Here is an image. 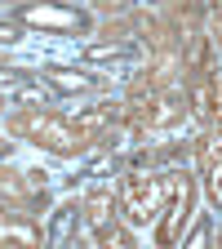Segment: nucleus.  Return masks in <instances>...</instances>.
<instances>
[{"label":"nucleus","instance_id":"ddd939ff","mask_svg":"<svg viewBox=\"0 0 222 249\" xmlns=\"http://www.w3.org/2000/svg\"><path fill=\"white\" fill-rule=\"evenodd\" d=\"M134 138H138V124H134L129 116H116L107 129L98 134V147H102V151H120L124 142H134Z\"/></svg>","mask_w":222,"mask_h":249},{"label":"nucleus","instance_id":"423d86ee","mask_svg":"<svg viewBox=\"0 0 222 249\" xmlns=\"http://www.w3.org/2000/svg\"><path fill=\"white\" fill-rule=\"evenodd\" d=\"M0 249H40V227L27 213H5L0 218Z\"/></svg>","mask_w":222,"mask_h":249},{"label":"nucleus","instance_id":"2eb2a0df","mask_svg":"<svg viewBox=\"0 0 222 249\" xmlns=\"http://www.w3.org/2000/svg\"><path fill=\"white\" fill-rule=\"evenodd\" d=\"M178 116H182V98H160L155 111H151V124H147V129H165V124H173Z\"/></svg>","mask_w":222,"mask_h":249},{"label":"nucleus","instance_id":"9b49d317","mask_svg":"<svg viewBox=\"0 0 222 249\" xmlns=\"http://www.w3.org/2000/svg\"><path fill=\"white\" fill-rule=\"evenodd\" d=\"M178 58H182V71H187V76H196V71H213V67H209V62H213V40H209V31H205V36H196L191 45H182Z\"/></svg>","mask_w":222,"mask_h":249},{"label":"nucleus","instance_id":"9d476101","mask_svg":"<svg viewBox=\"0 0 222 249\" xmlns=\"http://www.w3.org/2000/svg\"><path fill=\"white\" fill-rule=\"evenodd\" d=\"M49 120H53V111L22 107V111L9 116V134H14V138H31V142H40V134H45V124H49Z\"/></svg>","mask_w":222,"mask_h":249},{"label":"nucleus","instance_id":"a211bd4d","mask_svg":"<svg viewBox=\"0 0 222 249\" xmlns=\"http://www.w3.org/2000/svg\"><path fill=\"white\" fill-rule=\"evenodd\" d=\"M102 249H138V240L124 231V227H116V231L107 236V245H102Z\"/></svg>","mask_w":222,"mask_h":249},{"label":"nucleus","instance_id":"f3484780","mask_svg":"<svg viewBox=\"0 0 222 249\" xmlns=\"http://www.w3.org/2000/svg\"><path fill=\"white\" fill-rule=\"evenodd\" d=\"M182 249H209V218H200V223L191 227V236H187Z\"/></svg>","mask_w":222,"mask_h":249},{"label":"nucleus","instance_id":"412c9836","mask_svg":"<svg viewBox=\"0 0 222 249\" xmlns=\"http://www.w3.org/2000/svg\"><path fill=\"white\" fill-rule=\"evenodd\" d=\"M129 27H134V22H116V27L107 22V27H102V36H116V45H120V36H129Z\"/></svg>","mask_w":222,"mask_h":249},{"label":"nucleus","instance_id":"aec40b11","mask_svg":"<svg viewBox=\"0 0 222 249\" xmlns=\"http://www.w3.org/2000/svg\"><path fill=\"white\" fill-rule=\"evenodd\" d=\"M18 36H22V31H18L14 22H0V45H14Z\"/></svg>","mask_w":222,"mask_h":249},{"label":"nucleus","instance_id":"f257e3e1","mask_svg":"<svg viewBox=\"0 0 222 249\" xmlns=\"http://www.w3.org/2000/svg\"><path fill=\"white\" fill-rule=\"evenodd\" d=\"M160 187H165V205H160L155 245H160V249H173L178 236H182V223H187L191 209H196V178H191V174H169Z\"/></svg>","mask_w":222,"mask_h":249},{"label":"nucleus","instance_id":"b1692460","mask_svg":"<svg viewBox=\"0 0 222 249\" xmlns=\"http://www.w3.org/2000/svg\"><path fill=\"white\" fill-rule=\"evenodd\" d=\"M218 249H222V227H218Z\"/></svg>","mask_w":222,"mask_h":249},{"label":"nucleus","instance_id":"39448f33","mask_svg":"<svg viewBox=\"0 0 222 249\" xmlns=\"http://www.w3.org/2000/svg\"><path fill=\"white\" fill-rule=\"evenodd\" d=\"M187 107H191L200 120H218V111H222V93H218V76H213V71L187 76Z\"/></svg>","mask_w":222,"mask_h":249},{"label":"nucleus","instance_id":"dca6fc26","mask_svg":"<svg viewBox=\"0 0 222 249\" xmlns=\"http://www.w3.org/2000/svg\"><path fill=\"white\" fill-rule=\"evenodd\" d=\"M129 53H134V49L124 45V40H120V45H116V40H107V45H93V49H89L85 58H89V62H107V58L116 62V58H129Z\"/></svg>","mask_w":222,"mask_h":249},{"label":"nucleus","instance_id":"7ed1b4c3","mask_svg":"<svg viewBox=\"0 0 222 249\" xmlns=\"http://www.w3.org/2000/svg\"><path fill=\"white\" fill-rule=\"evenodd\" d=\"M116 209H120V196L111 192L107 182H93L85 192V200H80V213H85L89 231L98 236V245H107V236L116 231Z\"/></svg>","mask_w":222,"mask_h":249},{"label":"nucleus","instance_id":"4468645a","mask_svg":"<svg viewBox=\"0 0 222 249\" xmlns=\"http://www.w3.org/2000/svg\"><path fill=\"white\" fill-rule=\"evenodd\" d=\"M45 80H49L53 89H62V93H89L93 85H98L89 71H58V67H53V71H45Z\"/></svg>","mask_w":222,"mask_h":249},{"label":"nucleus","instance_id":"5701e85b","mask_svg":"<svg viewBox=\"0 0 222 249\" xmlns=\"http://www.w3.org/2000/svg\"><path fill=\"white\" fill-rule=\"evenodd\" d=\"M9 151H14V142H5V138H0V165L9 160Z\"/></svg>","mask_w":222,"mask_h":249},{"label":"nucleus","instance_id":"f03ea898","mask_svg":"<svg viewBox=\"0 0 222 249\" xmlns=\"http://www.w3.org/2000/svg\"><path fill=\"white\" fill-rule=\"evenodd\" d=\"M160 205H165L160 178H151L142 169H129V174L120 178V209H124L129 223H151V218L160 213Z\"/></svg>","mask_w":222,"mask_h":249},{"label":"nucleus","instance_id":"0eeeda50","mask_svg":"<svg viewBox=\"0 0 222 249\" xmlns=\"http://www.w3.org/2000/svg\"><path fill=\"white\" fill-rule=\"evenodd\" d=\"M80 205L76 200H62L58 209H53V218H49V236H45V249H71V236H76V227H80Z\"/></svg>","mask_w":222,"mask_h":249},{"label":"nucleus","instance_id":"6ab92c4d","mask_svg":"<svg viewBox=\"0 0 222 249\" xmlns=\"http://www.w3.org/2000/svg\"><path fill=\"white\" fill-rule=\"evenodd\" d=\"M205 192H209V200H213V205H218V209H222V169H218V174H209V178H205Z\"/></svg>","mask_w":222,"mask_h":249},{"label":"nucleus","instance_id":"4be33fe9","mask_svg":"<svg viewBox=\"0 0 222 249\" xmlns=\"http://www.w3.org/2000/svg\"><path fill=\"white\" fill-rule=\"evenodd\" d=\"M209 18H213V36H218V45H222V5H218ZM213 36H209V40H213Z\"/></svg>","mask_w":222,"mask_h":249},{"label":"nucleus","instance_id":"393cba45","mask_svg":"<svg viewBox=\"0 0 222 249\" xmlns=\"http://www.w3.org/2000/svg\"><path fill=\"white\" fill-rule=\"evenodd\" d=\"M0 111H5V93H0Z\"/></svg>","mask_w":222,"mask_h":249},{"label":"nucleus","instance_id":"a878e982","mask_svg":"<svg viewBox=\"0 0 222 249\" xmlns=\"http://www.w3.org/2000/svg\"><path fill=\"white\" fill-rule=\"evenodd\" d=\"M0 218H5V213H0Z\"/></svg>","mask_w":222,"mask_h":249},{"label":"nucleus","instance_id":"20e7f679","mask_svg":"<svg viewBox=\"0 0 222 249\" xmlns=\"http://www.w3.org/2000/svg\"><path fill=\"white\" fill-rule=\"evenodd\" d=\"M18 22L40 27V31H80L85 27V14L62 9V5H22L18 9Z\"/></svg>","mask_w":222,"mask_h":249},{"label":"nucleus","instance_id":"1a4fd4ad","mask_svg":"<svg viewBox=\"0 0 222 249\" xmlns=\"http://www.w3.org/2000/svg\"><path fill=\"white\" fill-rule=\"evenodd\" d=\"M116 116H120V111H116L111 103H102V107H89V111H80V116L71 120V129H76L85 142H98V134L107 129V124H111Z\"/></svg>","mask_w":222,"mask_h":249},{"label":"nucleus","instance_id":"6e6552de","mask_svg":"<svg viewBox=\"0 0 222 249\" xmlns=\"http://www.w3.org/2000/svg\"><path fill=\"white\" fill-rule=\"evenodd\" d=\"M40 147L53 151V156H76V151H85V147H93V142H85V138L71 129V120L53 116V120L45 124V134H40Z\"/></svg>","mask_w":222,"mask_h":249},{"label":"nucleus","instance_id":"f8f14e48","mask_svg":"<svg viewBox=\"0 0 222 249\" xmlns=\"http://www.w3.org/2000/svg\"><path fill=\"white\" fill-rule=\"evenodd\" d=\"M196 156H200V174H205V178L222 169V124H218V129H209V134L196 142Z\"/></svg>","mask_w":222,"mask_h":249}]
</instances>
